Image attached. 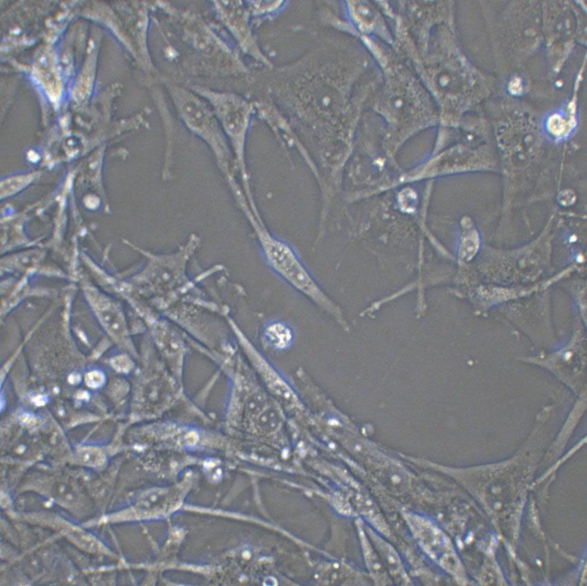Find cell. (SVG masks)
Returning <instances> with one entry per match:
<instances>
[{
	"mask_svg": "<svg viewBox=\"0 0 587 586\" xmlns=\"http://www.w3.org/2000/svg\"><path fill=\"white\" fill-rule=\"evenodd\" d=\"M191 90L209 104L240 157L252 109L251 104L235 94L215 91L204 86H193Z\"/></svg>",
	"mask_w": 587,
	"mask_h": 586,
	"instance_id": "3",
	"label": "cell"
},
{
	"mask_svg": "<svg viewBox=\"0 0 587 586\" xmlns=\"http://www.w3.org/2000/svg\"><path fill=\"white\" fill-rule=\"evenodd\" d=\"M167 88L178 115L193 134L205 142L220 161L227 154L218 119L209 105L191 90L169 84Z\"/></svg>",
	"mask_w": 587,
	"mask_h": 586,
	"instance_id": "1",
	"label": "cell"
},
{
	"mask_svg": "<svg viewBox=\"0 0 587 586\" xmlns=\"http://www.w3.org/2000/svg\"><path fill=\"white\" fill-rule=\"evenodd\" d=\"M265 337L271 346L282 349L291 344L293 333L285 323L273 322L266 328Z\"/></svg>",
	"mask_w": 587,
	"mask_h": 586,
	"instance_id": "7",
	"label": "cell"
},
{
	"mask_svg": "<svg viewBox=\"0 0 587 586\" xmlns=\"http://www.w3.org/2000/svg\"><path fill=\"white\" fill-rule=\"evenodd\" d=\"M86 380V383L89 387L96 388L103 384L104 377L102 373L99 371H93L87 375Z\"/></svg>",
	"mask_w": 587,
	"mask_h": 586,
	"instance_id": "9",
	"label": "cell"
},
{
	"mask_svg": "<svg viewBox=\"0 0 587 586\" xmlns=\"http://www.w3.org/2000/svg\"><path fill=\"white\" fill-rule=\"evenodd\" d=\"M220 21L232 33L243 51L264 61L248 23L249 14L242 1H213Z\"/></svg>",
	"mask_w": 587,
	"mask_h": 586,
	"instance_id": "6",
	"label": "cell"
},
{
	"mask_svg": "<svg viewBox=\"0 0 587 586\" xmlns=\"http://www.w3.org/2000/svg\"><path fill=\"white\" fill-rule=\"evenodd\" d=\"M180 16L184 38L198 52L207 57L221 56L224 59L238 61L231 50L199 17L189 12H182Z\"/></svg>",
	"mask_w": 587,
	"mask_h": 586,
	"instance_id": "5",
	"label": "cell"
},
{
	"mask_svg": "<svg viewBox=\"0 0 587 586\" xmlns=\"http://www.w3.org/2000/svg\"><path fill=\"white\" fill-rule=\"evenodd\" d=\"M77 457L81 463L93 467L101 465L104 461L103 453L95 447L81 448L77 452Z\"/></svg>",
	"mask_w": 587,
	"mask_h": 586,
	"instance_id": "8",
	"label": "cell"
},
{
	"mask_svg": "<svg viewBox=\"0 0 587 586\" xmlns=\"http://www.w3.org/2000/svg\"><path fill=\"white\" fill-rule=\"evenodd\" d=\"M407 522L412 534L423 550L439 565L451 572L459 569V563L449 540L443 534L427 520L414 514H407Z\"/></svg>",
	"mask_w": 587,
	"mask_h": 586,
	"instance_id": "4",
	"label": "cell"
},
{
	"mask_svg": "<svg viewBox=\"0 0 587 586\" xmlns=\"http://www.w3.org/2000/svg\"><path fill=\"white\" fill-rule=\"evenodd\" d=\"M262 242L269 265L278 277L311 302L327 306L328 300L313 276L287 245L269 236Z\"/></svg>",
	"mask_w": 587,
	"mask_h": 586,
	"instance_id": "2",
	"label": "cell"
},
{
	"mask_svg": "<svg viewBox=\"0 0 587 586\" xmlns=\"http://www.w3.org/2000/svg\"><path fill=\"white\" fill-rule=\"evenodd\" d=\"M113 367L119 371H128L131 369V362L128 358L124 356H119L113 360L112 362Z\"/></svg>",
	"mask_w": 587,
	"mask_h": 586,
	"instance_id": "10",
	"label": "cell"
}]
</instances>
